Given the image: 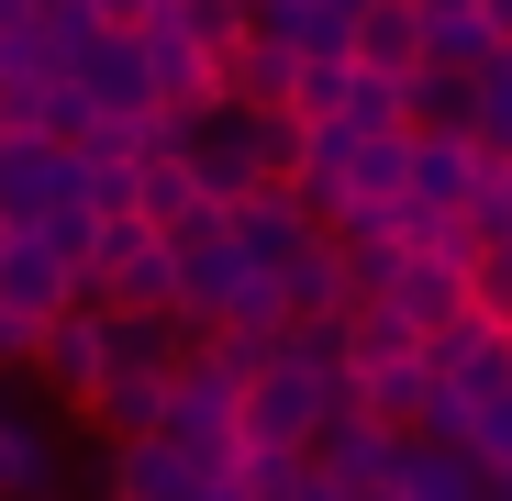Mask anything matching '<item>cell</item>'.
<instances>
[{"instance_id": "1", "label": "cell", "mask_w": 512, "mask_h": 501, "mask_svg": "<svg viewBox=\"0 0 512 501\" xmlns=\"http://www.w3.org/2000/svg\"><path fill=\"white\" fill-rule=\"evenodd\" d=\"M167 123H179V145H167V156L201 179L212 212H234L245 190H279V179H290V145H301L290 112H245V101H223V90L190 101V112H167Z\"/></svg>"}, {"instance_id": "2", "label": "cell", "mask_w": 512, "mask_h": 501, "mask_svg": "<svg viewBox=\"0 0 512 501\" xmlns=\"http://www.w3.org/2000/svg\"><path fill=\"white\" fill-rule=\"evenodd\" d=\"M234 390H245V357L223 346V334H190V346H179V368H167V446H179V457H201L212 479L234 468Z\"/></svg>"}, {"instance_id": "3", "label": "cell", "mask_w": 512, "mask_h": 501, "mask_svg": "<svg viewBox=\"0 0 512 501\" xmlns=\"http://www.w3.org/2000/svg\"><path fill=\"white\" fill-rule=\"evenodd\" d=\"M245 279H256V257L234 245L223 212H190L179 234H167V323L179 334H223V312L245 301Z\"/></svg>"}, {"instance_id": "4", "label": "cell", "mask_w": 512, "mask_h": 501, "mask_svg": "<svg viewBox=\"0 0 512 501\" xmlns=\"http://www.w3.org/2000/svg\"><path fill=\"white\" fill-rule=\"evenodd\" d=\"M167 368H179V346H167V357H112V368L78 390L67 412H78L101 446H134V435H156V424H167Z\"/></svg>"}, {"instance_id": "5", "label": "cell", "mask_w": 512, "mask_h": 501, "mask_svg": "<svg viewBox=\"0 0 512 501\" xmlns=\"http://www.w3.org/2000/svg\"><path fill=\"white\" fill-rule=\"evenodd\" d=\"M56 212H78V167L45 134H0V234H45Z\"/></svg>"}, {"instance_id": "6", "label": "cell", "mask_w": 512, "mask_h": 501, "mask_svg": "<svg viewBox=\"0 0 512 501\" xmlns=\"http://www.w3.org/2000/svg\"><path fill=\"white\" fill-rule=\"evenodd\" d=\"M67 301H90V290H78V257H67V245H56V234H0V312L34 334V323H56Z\"/></svg>"}, {"instance_id": "7", "label": "cell", "mask_w": 512, "mask_h": 501, "mask_svg": "<svg viewBox=\"0 0 512 501\" xmlns=\"http://www.w3.org/2000/svg\"><path fill=\"white\" fill-rule=\"evenodd\" d=\"M101 357H112V312L101 301H67L56 323H34V346H23V379H45L56 401H78L101 379Z\"/></svg>"}, {"instance_id": "8", "label": "cell", "mask_w": 512, "mask_h": 501, "mask_svg": "<svg viewBox=\"0 0 512 501\" xmlns=\"http://www.w3.org/2000/svg\"><path fill=\"white\" fill-rule=\"evenodd\" d=\"M412 156H401V201L412 212H435V223H457L468 201H479V179H490V156L468 145V134H401Z\"/></svg>"}, {"instance_id": "9", "label": "cell", "mask_w": 512, "mask_h": 501, "mask_svg": "<svg viewBox=\"0 0 512 501\" xmlns=\"http://www.w3.org/2000/svg\"><path fill=\"white\" fill-rule=\"evenodd\" d=\"M334 490H346V501H390V479H401V435H379L368 424V412H334V424L301 446Z\"/></svg>"}, {"instance_id": "10", "label": "cell", "mask_w": 512, "mask_h": 501, "mask_svg": "<svg viewBox=\"0 0 512 501\" xmlns=\"http://www.w3.org/2000/svg\"><path fill=\"white\" fill-rule=\"evenodd\" d=\"M212 468L179 457L167 435H134V446H101V501H201Z\"/></svg>"}, {"instance_id": "11", "label": "cell", "mask_w": 512, "mask_h": 501, "mask_svg": "<svg viewBox=\"0 0 512 501\" xmlns=\"http://www.w3.org/2000/svg\"><path fill=\"white\" fill-rule=\"evenodd\" d=\"M346 67L379 78V90H401L412 67H435V45H423V23H412V0H368V12L346 23Z\"/></svg>"}, {"instance_id": "12", "label": "cell", "mask_w": 512, "mask_h": 501, "mask_svg": "<svg viewBox=\"0 0 512 501\" xmlns=\"http://www.w3.org/2000/svg\"><path fill=\"white\" fill-rule=\"evenodd\" d=\"M379 301H390V312H401L412 334H446V323L468 312V268H457V257H401Z\"/></svg>"}, {"instance_id": "13", "label": "cell", "mask_w": 512, "mask_h": 501, "mask_svg": "<svg viewBox=\"0 0 512 501\" xmlns=\"http://www.w3.org/2000/svg\"><path fill=\"white\" fill-rule=\"evenodd\" d=\"M479 123V67H412L401 78V134H468Z\"/></svg>"}, {"instance_id": "14", "label": "cell", "mask_w": 512, "mask_h": 501, "mask_svg": "<svg viewBox=\"0 0 512 501\" xmlns=\"http://www.w3.org/2000/svg\"><path fill=\"white\" fill-rule=\"evenodd\" d=\"M34 490H56V424L0 401V501H34Z\"/></svg>"}, {"instance_id": "15", "label": "cell", "mask_w": 512, "mask_h": 501, "mask_svg": "<svg viewBox=\"0 0 512 501\" xmlns=\"http://www.w3.org/2000/svg\"><path fill=\"white\" fill-rule=\"evenodd\" d=\"M123 212H134L145 234H179V223L212 212V201H201V179H190L179 156H134V201H123Z\"/></svg>"}, {"instance_id": "16", "label": "cell", "mask_w": 512, "mask_h": 501, "mask_svg": "<svg viewBox=\"0 0 512 501\" xmlns=\"http://www.w3.org/2000/svg\"><path fill=\"white\" fill-rule=\"evenodd\" d=\"M390 501H490V479L468 468V446H401Z\"/></svg>"}, {"instance_id": "17", "label": "cell", "mask_w": 512, "mask_h": 501, "mask_svg": "<svg viewBox=\"0 0 512 501\" xmlns=\"http://www.w3.org/2000/svg\"><path fill=\"white\" fill-rule=\"evenodd\" d=\"M223 223H234V245H245V257H256V268H268V257H279V245H301V234H312V212H301L290 190H245V201H234Z\"/></svg>"}, {"instance_id": "18", "label": "cell", "mask_w": 512, "mask_h": 501, "mask_svg": "<svg viewBox=\"0 0 512 501\" xmlns=\"http://www.w3.org/2000/svg\"><path fill=\"white\" fill-rule=\"evenodd\" d=\"M457 446H468V468H479L490 490L512 479V379H501V390H479V401L457 412Z\"/></svg>"}, {"instance_id": "19", "label": "cell", "mask_w": 512, "mask_h": 501, "mask_svg": "<svg viewBox=\"0 0 512 501\" xmlns=\"http://www.w3.org/2000/svg\"><path fill=\"white\" fill-rule=\"evenodd\" d=\"M179 23H190V45H201V67H212V78H223V67L245 56V34H256L245 0H179Z\"/></svg>"}, {"instance_id": "20", "label": "cell", "mask_w": 512, "mask_h": 501, "mask_svg": "<svg viewBox=\"0 0 512 501\" xmlns=\"http://www.w3.org/2000/svg\"><path fill=\"white\" fill-rule=\"evenodd\" d=\"M479 45H490V56L512 45V0H479Z\"/></svg>"}, {"instance_id": "21", "label": "cell", "mask_w": 512, "mask_h": 501, "mask_svg": "<svg viewBox=\"0 0 512 501\" xmlns=\"http://www.w3.org/2000/svg\"><path fill=\"white\" fill-rule=\"evenodd\" d=\"M201 501H245V490H234V479H212V490H201Z\"/></svg>"}, {"instance_id": "22", "label": "cell", "mask_w": 512, "mask_h": 501, "mask_svg": "<svg viewBox=\"0 0 512 501\" xmlns=\"http://www.w3.org/2000/svg\"><path fill=\"white\" fill-rule=\"evenodd\" d=\"M490 501H501V490H490Z\"/></svg>"}]
</instances>
